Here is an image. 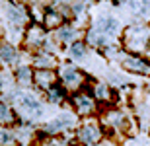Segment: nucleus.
Masks as SVG:
<instances>
[{
  "mask_svg": "<svg viewBox=\"0 0 150 146\" xmlns=\"http://www.w3.org/2000/svg\"><path fill=\"white\" fill-rule=\"evenodd\" d=\"M121 43L127 53L150 56V25L137 23L125 28L121 33Z\"/></svg>",
  "mask_w": 150,
  "mask_h": 146,
  "instance_id": "obj_1",
  "label": "nucleus"
},
{
  "mask_svg": "<svg viewBox=\"0 0 150 146\" xmlns=\"http://www.w3.org/2000/svg\"><path fill=\"white\" fill-rule=\"evenodd\" d=\"M115 61L121 64V68L129 74H137V76H150V56L142 55H133L121 49L115 55Z\"/></svg>",
  "mask_w": 150,
  "mask_h": 146,
  "instance_id": "obj_2",
  "label": "nucleus"
},
{
  "mask_svg": "<svg viewBox=\"0 0 150 146\" xmlns=\"http://www.w3.org/2000/svg\"><path fill=\"white\" fill-rule=\"evenodd\" d=\"M101 123L105 125V127H109L111 130H115V133L129 135V133L133 130L134 121L129 117V115L123 111V109L109 105V107L105 109V113H103V117H101Z\"/></svg>",
  "mask_w": 150,
  "mask_h": 146,
  "instance_id": "obj_3",
  "label": "nucleus"
},
{
  "mask_svg": "<svg viewBox=\"0 0 150 146\" xmlns=\"http://www.w3.org/2000/svg\"><path fill=\"white\" fill-rule=\"evenodd\" d=\"M72 105L76 109L78 115H82V117H90V115H94L98 111V101H96L94 94H88V92H76L72 96Z\"/></svg>",
  "mask_w": 150,
  "mask_h": 146,
  "instance_id": "obj_4",
  "label": "nucleus"
},
{
  "mask_svg": "<svg viewBox=\"0 0 150 146\" xmlns=\"http://www.w3.org/2000/svg\"><path fill=\"white\" fill-rule=\"evenodd\" d=\"M78 140L86 146H98L103 140V129L98 123H86L78 130Z\"/></svg>",
  "mask_w": 150,
  "mask_h": 146,
  "instance_id": "obj_5",
  "label": "nucleus"
},
{
  "mask_svg": "<svg viewBox=\"0 0 150 146\" xmlns=\"http://www.w3.org/2000/svg\"><path fill=\"white\" fill-rule=\"evenodd\" d=\"M92 28H96L98 31L109 35V37H115V35L123 33L119 20H117V18H113V16H109V14H103V16H100V18L94 22V25H92Z\"/></svg>",
  "mask_w": 150,
  "mask_h": 146,
  "instance_id": "obj_6",
  "label": "nucleus"
},
{
  "mask_svg": "<svg viewBox=\"0 0 150 146\" xmlns=\"http://www.w3.org/2000/svg\"><path fill=\"white\" fill-rule=\"evenodd\" d=\"M86 43L92 47H96V49H109L111 47V37L105 33H101V31H98L96 28H90L88 29V33H86Z\"/></svg>",
  "mask_w": 150,
  "mask_h": 146,
  "instance_id": "obj_7",
  "label": "nucleus"
},
{
  "mask_svg": "<svg viewBox=\"0 0 150 146\" xmlns=\"http://www.w3.org/2000/svg\"><path fill=\"white\" fill-rule=\"evenodd\" d=\"M61 80L68 86V88H80L82 82H84V74H80L74 66L67 64V66L61 68Z\"/></svg>",
  "mask_w": 150,
  "mask_h": 146,
  "instance_id": "obj_8",
  "label": "nucleus"
},
{
  "mask_svg": "<svg viewBox=\"0 0 150 146\" xmlns=\"http://www.w3.org/2000/svg\"><path fill=\"white\" fill-rule=\"evenodd\" d=\"M23 41L29 47H41L43 43H47V31L39 25H31V28H28V33H25Z\"/></svg>",
  "mask_w": 150,
  "mask_h": 146,
  "instance_id": "obj_9",
  "label": "nucleus"
},
{
  "mask_svg": "<svg viewBox=\"0 0 150 146\" xmlns=\"http://www.w3.org/2000/svg\"><path fill=\"white\" fill-rule=\"evenodd\" d=\"M94 97H96L98 103H113L115 92L111 90L109 84H105V82H98V84H94Z\"/></svg>",
  "mask_w": 150,
  "mask_h": 146,
  "instance_id": "obj_10",
  "label": "nucleus"
},
{
  "mask_svg": "<svg viewBox=\"0 0 150 146\" xmlns=\"http://www.w3.org/2000/svg\"><path fill=\"white\" fill-rule=\"evenodd\" d=\"M6 16H8V20L12 23H16V25H23V23L28 22V14H25L22 4H10L6 8Z\"/></svg>",
  "mask_w": 150,
  "mask_h": 146,
  "instance_id": "obj_11",
  "label": "nucleus"
},
{
  "mask_svg": "<svg viewBox=\"0 0 150 146\" xmlns=\"http://www.w3.org/2000/svg\"><path fill=\"white\" fill-rule=\"evenodd\" d=\"M57 39L61 41V43H74V41H78L76 25H72V23H64V25H61V28L57 29Z\"/></svg>",
  "mask_w": 150,
  "mask_h": 146,
  "instance_id": "obj_12",
  "label": "nucleus"
},
{
  "mask_svg": "<svg viewBox=\"0 0 150 146\" xmlns=\"http://www.w3.org/2000/svg\"><path fill=\"white\" fill-rule=\"evenodd\" d=\"M33 82L41 90H51V86L55 82V74L51 72V70H37L33 74Z\"/></svg>",
  "mask_w": 150,
  "mask_h": 146,
  "instance_id": "obj_13",
  "label": "nucleus"
},
{
  "mask_svg": "<svg viewBox=\"0 0 150 146\" xmlns=\"http://www.w3.org/2000/svg\"><path fill=\"white\" fill-rule=\"evenodd\" d=\"M18 105L22 107V109H25V111H29L31 115H41V105H39V101L35 99L33 96H20L18 97Z\"/></svg>",
  "mask_w": 150,
  "mask_h": 146,
  "instance_id": "obj_14",
  "label": "nucleus"
},
{
  "mask_svg": "<svg viewBox=\"0 0 150 146\" xmlns=\"http://www.w3.org/2000/svg\"><path fill=\"white\" fill-rule=\"evenodd\" d=\"M45 25H47V28H53V29H59L61 25H64V16H62L59 10L49 8L47 14H45Z\"/></svg>",
  "mask_w": 150,
  "mask_h": 146,
  "instance_id": "obj_15",
  "label": "nucleus"
},
{
  "mask_svg": "<svg viewBox=\"0 0 150 146\" xmlns=\"http://www.w3.org/2000/svg\"><path fill=\"white\" fill-rule=\"evenodd\" d=\"M70 55H72L74 59H78V61L86 59V56H88V43L84 39H78V41H74V43H70Z\"/></svg>",
  "mask_w": 150,
  "mask_h": 146,
  "instance_id": "obj_16",
  "label": "nucleus"
},
{
  "mask_svg": "<svg viewBox=\"0 0 150 146\" xmlns=\"http://www.w3.org/2000/svg\"><path fill=\"white\" fill-rule=\"evenodd\" d=\"M18 59V49L10 43H4V45H0V61L6 62V64H10Z\"/></svg>",
  "mask_w": 150,
  "mask_h": 146,
  "instance_id": "obj_17",
  "label": "nucleus"
},
{
  "mask_svg": "<svg viewBox=\"0 0 150 146\" xmlns=\"http://www.w3.org/2000/svg\"><path fill=\"white\" fill-rule=\"evenodd\" d=\"M18 82L20 84H31L33 82V72L29 66H20L18 68Z\"/></svg>",
  "mask_w": 150,
  "mask_h": 146,
  "instance_id": "obj_18",
  "label": "nucleus"
},
{
  "mask_svg": "<svg viewBox=\"0 0 150 146\" xmlns=\"http://www.w3.org/2000/svg\"><path fill=\"white\" fill-rule=\"evenodd\" d=\"M33 62L37 68H53L55 66V59L51 55H37L33 59Z\"/></svg>",
  "mask_w": 150,
  "mask_h": 146,
  "instance_id": "obj_19",
  "label": "nucleus"
},
{
  "mask_svg": "<svg viewBox=\"0 0 150 146\" xmlns=\"http://www.w3.org/2000/svg\"><path fill=\"white\" fill-rule=\"evenodd\" d=\"M0 121H4V123H12L14 121L10 107L6 105V103H0Z\"/></svg>",
  "mask_w": 150,
  "mask_h": 146,
  "instance_id": "obj_20",
  "label": "nucleus"
},
{
  "mask_svg": "<svg viewBox=\"0 0 150 146\" xmlns=\"http://www.w3.org/2000/svg\"><path fill=\"white\" fill-rule=\"evenodd\" d=\"M62 96H64V92H62V88H59V86H53L51 88V92H49V99L51 101H61L62 99Z\"/></svg>",
  "mask_w": 150,
  "mask_h": 146,
  "instance_id": "obj_21",
  "label": "nucleus"
},
{
  "mask_svg": "<svg viewBox=\"0 0 150 146\" xmlns=\"http://www.w3.org/2000/svg\"><path fill=\"white\" fill-rule=\"evenodd\" d=\"M12 135L8 133V130H4V129H0V144H12Z\"/></svg>",
  "mask_w": 150,
  "mask_h": 146,
  "instance_id": "obj_22",
  "label": "nucleus"
},
{
  "mask_svg": "<svg viewBox=\"0 0 150 146\" xmlns=\"http://www.w3.org/2000/svg\"><path fill=\"white\" fill-rule=\"evenodd\" d=\"M98 146H119V144H117V140H113V138H103Z\"/></svg>",
  "mask_w": 150,
  "mask_h": 146,
  "instance_id": "obj_23",
  "label": "nucleus"
},
{
  "mask_svg": "<svg viewBox=\"0 0 150 146\" xmlns=\"http://www.w3.org/2000/svg\"><path fill=\"white\" fill-rule=\"evenodd\" d=\"M23 2H29V0H12V4H23Z\"/></svg>",
  "mask_w": 150,
  "mask_h": 146,
  "instance_id": "obj_24",
  "label": "nucleus"
},
{
  "mask_svg": "<svg viewBox=\"0 0 150 146\" xmlns=\"http://www.w3.org/2000/svg\"><path fill=\"white\" fill-rule=\"evenodd\" d=\"M113 2H115V4H127L129 0H113Z\"/></svg>",
  "mask_w": 150,
  "mask_h": 146,
  "instance_id": "obj_25",
  "label": "nucleus"
},
{
  "mask_svg": "<svg viewBox=\"0 0 150 146\" xmlns=\"http://www.w3.org/2000/svg\"><path fill=\"white\" fill-rule=\"evenodd\" d=\"M146 94L150 96V82H148V86H146Z\"/></svg>",
  "mask_w": 150,
  "mask_h": 146,
  "instance_id": "obj_26",
  "label": "nucleus"
},
{
  "mask_svg": "<svg viewBox=\"0 0 150 146\" xmlns=\"http://www.w3.org/2000/svg\"><path fill=\"white\" fill-rule=\"evenodd\" d=\"M0 88H2V82H0Z\"/></svg>",
  "mask_w": 150,
  "mask_h": 146,
  "instance_id": "obj_27",
  "label": "nucleus"
},
{
  "mask_svg": "<svg viewBox=\"0 0 150 146\" xmlns=\"http://www.w3.org/2000/svg\"><path fill=\"white\" fill-rule=\"evenodd\" d=\"M0 33H2V29H0Z\"/></svg>",
  "mask_w": 150,
  "mask_h": 146,
  "instance_id": "obj_28",
  "label": "nucleus"
}]
</instances>
